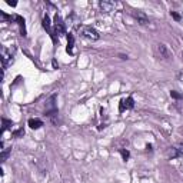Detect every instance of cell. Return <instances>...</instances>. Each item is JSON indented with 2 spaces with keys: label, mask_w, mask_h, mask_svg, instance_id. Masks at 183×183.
Instances as JSON below:
<instances>
[{
  "label": "cell",
  "mask_w": 183,
  "mask_h": 183,
  "mask_svg": "<svg viewBox=\"0 0 183 183\" xmlns=\"http://www.w3.org/2000/svg\"><path fill=\"white\" fill-rule=\"evenodd\" d=\"M77 30H79V33L83 36V37L87 39V40H90V42H96V40H99V39H100V34H99V32L96 30V29L90 27V26H79V27H77Z\"/></svg>",
  "instance_id": "obj_1"
},
{
  "label": "cell",
  "mask_w": 183,
  "mask_h": 183,
  "mask_svg": "<svg viewBox=\"0 0 183 183\" xmlns=\"http://www.w3.org/2000/svg\"><path fill=\"white\" fill-rule=\"evenodd\" d=\"M155 55L157 59H160V60H170V57H172L167 46L163 44V43H157L155 46Z\"/></svg>",
  "instance_id": "obj_2"
},
{
  "label": "cell",
  "mask_w": 183,
  "mask_h": 183,
  "mask_svg": "<svg viewBox=\"0 0 183 183\" xmlns=\"http://www.w3.org/2000/svg\"><path fill=\"white\" fill-rule=\"evenodd\" d=\"M53 34H57L59 37L66 34V29H65V23H63V20L59 14L55 16V30H53Z\"/></svg>",
  "instance_id": "obj_3"
},
{
  "label": "cell",
  "mask_w": 183,
  "mask_h": 183,
  "mask_svg": "<svg viewBox=\"0 0 183 183\" xmlns=\"http://www.w3.org/2000/svg\"><path fill=\"white\" fill-rule=\"evenodd\" d=\"M13 52L14 49H12L10 52H7L6 49H3V52H2V62H3V67H7L10 63H13Z\"/></svg>",
  "instance_id": "obj_4"
},
{
  "label": "cell",
  "mask_w": 183,
  "mask_h": 183,
  "mask_svg": "<svg viewBox=\"0 0 183 183\" xmlns=\"http://www.w3.org/2000/svg\"><path fill=\"white\" fill-rule=\"evenodd\" d=\"M133 106H135V100H133L132 97L122 99V100H120V106H119V110H120V113H123L125 110H130V109H133Z\"/></svg>",
  "instance_id": "obj_5"
},
{
  "label": "cell",
  "mask_w": 183,
  "mask_h": 183,
  "mask_svg": "<svg viewBox=\"0 0 183 183\" xmlns=\"http://www.w3.org/2000/svg\"><path fill=\"white\" fill-rule=\"evenodd\" d=\"M99 6H100L102 13H110V12L116 7V3H114V2H107V0H102V2L99 3Z\"/></svg>",
  "instance_id": "obj_6"
},
{
  "label": "cell",
  "mask_w": 183,
  "mask_h": 183,
  "mask_svg": "<svg viewBox=\"0 0 183 183\" xmlns=\"http://www.w3.org/2000/svg\"><path fill=\"white\" fill-rule=\"evenodd\" d=\"M133 17L137 20V23L140 24V26L149 24V19H147V16H146L143 12H135V13H133Z\"/></svg>",
  "instance_id": "obj_7"
},
{
  "label": "cell",
  "mask_w": 183,
  "mask_h": 183,
  "mask_svg": "<svg viewBox=\"0 0 183 183\" xmlns=\"http://www.w3.org/2000/svg\"><path fill=\"white\" fill-rule=\"evenodd\" d=\"M73 47H75V36L69 33L67 34V47H66V52L69 53V55H73Z\"/></svg>",
  "instance_id": "obj_8"
},
{
  "label": "cell",
  "mask_w": 183,
  "mask_h": 183,
  "mask_svg": "<svg viewBox=\"0 0 183 183\" xmlns=\"http://www.w3.org/2000/svg\"><path fill=\"white\" fill-rule=\"evenodd\" d=\"M12 19L16 20V22L19 23L20 30H22V34H23V36H26V24H24V19H23V17H22V16H19V14H14V16H12Z\"/></svg>",
  "instance_id": "obj_9"
},
{
  "label": "cell",
  "mask_w": 183,
  "mask_h": 183,
  "mask_svg": "<svg viewBox=\"0 0 183 183\" xmlns=\"http://www.w3.org/2000/svg\"><path fill=\"white\" fill-rule=\"evenodd\" d=\"M43 27L46 29L47 32L50 33V36L55 39V34H53V32H52V26H50V19H49L47 14H44V17H43Z\"/></svg>",
  "instance_id": "obj_10"
},
{
  "label": "cell",
  "mask_w": 183,
  "mask_h": 183,
  "mask_svg": "<svg viewBox=\"0 0 183 183\" xmlns=\"http://www.w3.org/2000/svg\"><path fill=\"white\" fill-rule=\"evenodd\" d=\"M29 126L36 130V129H40V127L43 126V122L40 119H30V120H29Z\"/></svg>",
  "instance_id": "obj_11"
},
{
  "label": "cell",
  "mask_w": 183,
  "mask_h": 183,
  "mask_svg": "<svg viewBox=\"0 0 183 183\" xmlns=\"http://www.w3.org/2000/svg\"><path fill=\"white\" fill-rule=\"evenodd\" d=\"M23 135H24L23 127H20V129H17V130H14V132H13V137H22Z\"/></svg>",
  "instance_id": "obj_12"
},
{
  "label": "cell",
  "mask_w": 183,
  "mask_h": 183,
  "mask_svg": "<svg viewBox=\"0 0 183 183\" xmlns=\"http://www.w3.org/2000/svg\"><path fill=\"white\" fill-rule=\"evenodd\" d=\"M10 126H12V122L10 120H7V119H3V129H2V132L7 130V129H10Z\"/></svg>",
  "instance_id": "obj_13"
},
{
  "label": "cell",
  "mask_w": 183,
  "mask_h": 183,
  "mask_svg": "<svg viewBox=\"0 0 183 183\" xmlns=\"http://www.w3.org/2000/svg\"><path fill=\"white\" fill-rule=\"evenodd\" d=\"M176 150V153H174V156H183V143H180V145L174 149Z\"/></svg>",
  "instance_id": "obj_14"
},
{
  "label": "cell",
  "mask_w": 183,
  "mask_h": 183,
  "mask_svg": "<svg viewBox=\"0 0 183 183\" xmlns=\"http://www.w3.org/2000/svg\"><path fill=\"white\" fill-rule=\"evenodd\" d=\"M170 96L173 99H183V93H179L176 90H172V92H170Z\"/></svg>",
  "instance_id": "obj_15"
},
{
  "label": "cell",
  "mask_w": 183,
  "mask_h": 183,
  "mask_svg": "<svg viewBox=\"0 0 183 183\" xmlns=\"http://www.w3.org/2000/svg\"><path fill=\"white\" fill-rule=\"evenodd\" d=\"M119 152H120V155H122V157H123V159H125V160H127V159H129V157H130V153H129V150H125V149H120V150H119Z\"/></svg>",
  "instance_id": "obj_16"
},
{
  "label": "cell",
  "mask_w": 183,
  "mask_h": 183,
  "mask_svg": "<svg viewBox=\"0 0 183 183\" xmlns=\"http://www.w3.org/2000/svg\"><path fill=\"white\" fill-rule=\"evenodd\" d=\"M170 14H172V17H173L174 20H178V22L180 20V14L179 13H176V12H170Z\"/></svg>",
  "instance_id": "obj_17"
},
{
  "label": "cell",
  "mask_w": 183,
  "mask_h": 183,
  "mask_svg": "<svg viewBox=\"0 0 183 183\" xmlns=\"http://www.w3.org/2000/svg\"><path fill=\"white\" fill-rule=\"evenodd\" d=\"M9 153H10V150H3V153H2V160H6V159H7Z\"/></svg>",
  "instance_id": "obj_18"
},
{
  "label": "cell",
  "mask_w": 183,
  "mask_h": 183,
  "mask_svg": "<svg viewBox=\"0 0 183 183\" xmlns=\"http://www.w3.org/2000/svg\"><path fill=\"white\" fill-rule=\"evenodd\" d=\"M7 5H9V6H16L17 3H16V2H7Z\"/></svg>",
  "instance_id": "obj_19"
},
{
  "label": "cell",
  "mask_w": 183,
  "mask_h": 183,
  "mask_svg": "<svg viewBox=\"0 0 183 183\" xmlns=\"http://www.w3.org/2000/svg\"><path fill=\"white\" fill-rule=\"evenodd\" d=\"M179 80L183 83V73H180V75H179Z\"/></svg>",
  "instance_id": "obj_20"
},
{
  "label": "cell",
  "mask_w": 183,
  "mask_h": 183,
  "mask_svg": "<svg viewBox=\"0 0 183 183\" xmlns=\"http://www.w3.org/2000/svg\"><path fill=\"white\" fill-rule=\"evenodd\" d=\"M52 65H53V67H57V62H56V60H53V62H52Z\"/></svg>",
  "instance_id": "obj_21"
},
{
  "label": "cell",
  "mask_w": 183,
  "mask_h": 183,
  "mask_svg": "<svg viewBox=\"0 0 183 183\" xmlns=\"http://www.w3.org/2000/svg\"><path fill=\"white\" fill-rule=\"evenodd\" d=\"M182 57H183V53H182Z\"/></svg>",
  "instance_id": "obj_22"
}]
</instances>
